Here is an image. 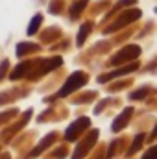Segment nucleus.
<instances>
[{
  "label": "nucleus",
  "instance_id": "nucleus-9",
  "mask_svg": "<svg viewBox=\"0 0 157 159\" xmlns=\"http://www.w3.org/2000/svg\"><path fill=\"white\" fill-rule=\"evenodd\" d=\"M35 48H37L35 44H19L17 52H19V56H22V52H28V50H35Z\"/></svg>",
  "mask_w": 157,
  "mask_h": 159
},
{
  "label": "nucleus",
  "instance_id": "nucleus-2",
  "mask_svg": "<svg viewBox=\"0 0 157 159\" xmlns=\"http://www.w3.org/2000/svg\"><path fill=\"white\" fill-rule=\"evenodd\" d=\"M139 46H128V48H124L122 52H118L117 57H113V65H118V63H122V61H126V59H135L137 56H139Z\"/></svg>",
  "mask_w": 157,
  "mask_h": 159
},
{
  "label": "nucleus",
  "instance_id": "nucleus-5",
  "mask_svg": "<svg viewBox=\"0 0 157 159\" xmlns=\"http://www.w3.org/2000/svg\"><path fill=\"white\" fill-rule=\"evenodd\" d=\"M57 65H61V57H56V59H50V61H46L44 63V67L41 69V74H44V72H50L54 67H57Z\"/></svg>",
  "mask_w": 157,
  "mask_h": 159
},
{
  "label": "nucleus",
  "instance_id": "nucleus-11",
  "mask_svg": "<svg viewBox=\"0 0 157 159\" xmlns=\"http://www.w3.org/2000/svg\"><path fill=\"white\" fill-rule=\"evenodd\" d=\"M83 6H85V2H78V4L74 6V9H72V13H74V15H78V9H81Z\"/></svg>",
  "mask_w": 157,
  "mask_h": 159
},
{
  "label": "nucleus",
  "instance_id": "nucleus-3",
  "mask_svg": "<svg viewBox=\"0 0 157 159\" xmlns=\"http://www.w3.org/2000/svg\"><path fill=\"white\" fill-rule=\"evenodd\" d=\"M87 124H89V120H87V119H79L76 124H72V126L69 128V131H67V139H74V137H76V133L79 131L78 128H81V126H87Z\"/></svg>",
  "mask_w": 157,
  "mask_h": 159
},
{
  "label": "nucleus",
  "instance_id": "nucleus-6",
  "mask_svg": "<svg viewBox=\"0 0 157 159\" xmlns=\"http://www.w3.org/2000/svg\"><path fill=\"white\" fill-rule=\"evenodd\" d=\"M30 67H32V63H28V61H26L24 65H19V67H17V70L11 74V78H13V80H15V78H20V76H22V74H24Z\"/></svg>",
  "mask_w": 157,
  "mask_h": 159
},
{
  "label": "nucleus",
  "instance_id": "nucleus-12",
  "mask_svg": "<svg viewBox=\"0 0 157 159\" xmlns=\"http://www.w3.org/2000/svg\"><path fill=\"white\" fill-rule=\"evenodd\" d=\"M144 159H155V148H152V150L144 156Z\"/></svg>",
  "mask_w": 157,
  "mask_h": 159
},
{
  "label": "nucleus",
  "instance_id": "nucleus-7",
  "mask_svg": "<svg viewBox=\"0 0 157 159\" xmlns=\"http://www.w3.org/2000/svg\"><path fill=\"white\" fill-rule=\"evenodd\" d=\"M142 141H144V135H137V137H135V143H133V146L128 150V154H135V152L141 148V143H142Z\"/></svg>",
  "mask_w": 157,
  "mask_h": 159
},
{
  "label": "nucleus",
  "instance_id": "nucleus-8",
  "mask_svg": "<svg viewBox=\"0 0 157 159\" xmlns=\"http://www.w3.org/2000/svg\"><path fill=\"white\" fill-rule=\"evenodd\" d=\"M37 24H41V15H35V17H34L32 24H30V28H28V34H35V30H37Z\"/></svg>",
  "mask_w": 157,
  "mask_h": 159
},
{
  "label": "nucleus",
  "instance_id": "nucleus-10",
  "mask_svg": "<svg viewBox=\"0 0 157 159\" xmlns=\"http://www.w3.org/2000/svg\"><path fill=\"white\" fill-rule=\"evenodd\" d=\"M89 30H91V24H85V28L79 32V35H78V43H81V41L87 37V34H89Z\"/></svg>",
  "mask_w": 157,
  "mask_h": 159
},
{
  "label": "nucleus",
  "instance_id": "nucleus-4",
  "mask_svg": "<svg viewBox=\"0 0 157 159\" xmlns=\"http://www.w3.org/2000/svg\"><path fill=\"white\" fill-rule=\"evenodd\" d=\"M129 115H131V109H126L120 117H118L117 120H115V124H113V131H120V128L128 122V119H129Z\"/></svg>",
  "mask_w": 157,
  "mask_h": 159
},
{
  "label": "nucleus",
  "instance_id": "nucleus-13",
  "mask_svg": "<svg viewBox=\"0 0 157 159\" xmlns=\"http://www.w3.org/2000/svg\"><path fill=\"white\" fill-rule=\"evenodd\" d=\"M144 94H146V91H139V93H135L131 98H141V96H144Z\"/></svg>",
  "mask_w": 157,
  "mask_h": 159
},
{
  "label": "nucleus",
  "instance_id": "nucleus-1",
  "mask_svg": "<svg viewBox=\"0 0 157 159\" xmlns=\"http://www.w3.org/2000/svg\"><path fill=\"white\" fill-rule=\"evenodd\" d=\"M87 81V74H83V72H74L70 78L67 80V83H65V87L59 91V96H67V94H70L72 91H76L79 85H83Z\"/></svg>",
  "mask_w": 157,
  "mask_h": 159
}]
</instances>
